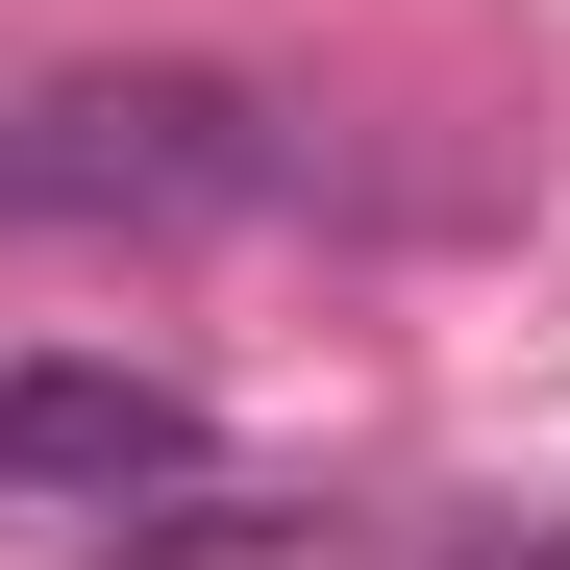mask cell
<instances>
[{
    "mask_svg": "<svg viewBox=\"0 0 570 570\" xmlns=\"http://www.w3.org/2000/svg\"><path fill=\"white\" fill-rule=\"evenodd\" d=\"M149 497H199V397L125 347H26L0 372V521H149Z\"/></svg>",
    "mask_w": 570,
    "mask_h": 570,
    "instance_id": "2",
    "label": "cell"
},
{
    "mask_svg": "<svg viewBox=\"0 0 570 570\" xmlns=\"http://www.w3.org/2000/svg\"><path fill=\"white\" fill-rule=\"evenodd\" d=\"M323 199V125L248 100V75H50L0 100V248H75V224H273Z\"/></svg>",
    "mask_w": 570,
    "mask_h": 570,
    "instance_id": "1",
    "label": "cell"
},
{
    "mask_svg": "<svg viewBox=\"0 0 570 570\" xmlns=\"http://www.w3.org/2000/svg\"><path fill=\"white\" fill-rule=\"evenodd\" d=\"M471 570H570V546H471Z\"/></svg>",
    "mask_w": 570,
    "mask_h": 570,
    "instance_id": "3",
    "label": "cell"
}]
</instances>
